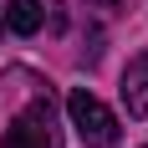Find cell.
Segmentation results:
<instances>
[{"mask_svg": "<svg viewBox=\"0 0 148 148\" xmlns=\"http://www.w3.org/2000/svg\"><path fill=\"white\" fill-rule=\"evenodd\" d=\"M0 148H56V112H51V102L36 97V102L5 128Z\"/></svg>", "mask_w": 148, "mask_h": 148, "instance_id": "7a4b0ae2", "label": "cell"}, {"mask_svg": "<svg viewBox=\"0 0 148 148\" xmlns=\"http://www.w3.org/2000/svg\"><path fill=\"white\" fill-rule=\"evenodd\" d=\"M0 31H5V21H0Z\"/></svg>", "mask_w": 148, "mask_h": 148, "instance_id": "8992f818", "label": "cell"}, {"mask_svg": "<svg viewBox=\"0 0 148 148\" xmlns=\"http://www.w3.org/2000/svg\"><path fill=\"white\" fill-rule=\"evenodd\" d=\"M123 102L133 118L148 123V56H133L128 61V72H123Z\"/></svg>", "mask_w": 148, "mask_h": 148, "instance_id": "3957f363", "label": "cell"}, {"mask_svg": "<svg viewBox=\"0 0 148 148\" xmlns=\"http://www.w3.org/2000/svg\"><path fill=\"white\" fill-rule=\"evenodd\" d=\"M143 148H148V143H143Z\"/></svg>", "mask_w": 148, "mask_h": 148, "instance_id": "52a82bcc", "label": "cell"}, {"mask_svg": "<svg viewBox=\"0 0 148 148\" xmlns=\"http://www.w3.org/2000/svg\"><path fill=\"white\" fill-rule=\"evenodd\" d=\"M87 5H112V0H87Z\"/></svg>", "mask_w": 148, "mask_h": 148, "instance_id": "5b68a950", "label": "cell"}, {"mask_svg": "<svg viewBox=\"0 0 148 148\" xmlns=\"http://www.w3.org/2000/svg\"><path fill=\"white\" fill-rule=\"evenodd\" d=\"M66 118H72L77 138H82L87 148H112V143H118V118H112L107 102L92 97L87 87H77L72 97H66Z\"/></svg>", "mask_w": 148, "mask_h": 148, "instance_id": "6da1fadb", "label": "cell"}, {"mask_svg": "<svg viewBox=\"0 0 148 148\" xmlns=\"http://www.w3.org/2000/svg\"><path fill=\"white\" fill-rule=\"evenodd\" d=\"M41 21H46V5H41V0H10V5H5V26H10L15 36H36Z\"/></svg>", "mask_w": 148, "mask_h": 148, "instance_id": "277c9868", "label": "cell"}]
</instances>
